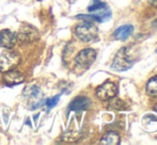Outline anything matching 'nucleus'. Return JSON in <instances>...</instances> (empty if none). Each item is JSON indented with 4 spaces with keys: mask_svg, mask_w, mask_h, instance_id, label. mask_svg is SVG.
I'll use <instances>...</instances> for the list:
<instances>
[{
    "mask_svg": "<svg viewBox=\"0 0 157 145\" xmlns=\"http://www.w3.org/2000/svg\"><path fill=\"white\" fill-rule=\"evenodd\" d=\"M134 32V27L132 25H124L119 27L118 29L114 31L113 33V37L116 39H119V41H124V39H127L130 34Z\"/></svg>",
    "mask_w": 157,
    "mask_h": 145,
    "instance_id": "obj_11",
    "label": "nucleus"
},
{
    "mask_svg": "<svg viewBox=\"0 0 157 145\" xmlns=\"http://www.w3.org/2000/svg\"><path fill=\"white\" fill-rule=\"evenodd\" d=\"M96 59V52L91 48L82 49L75 58V63L81 69H89Z\"/></svg>",
    "mask_w": 157,
    "mask_h": 145,
    "instance_id": "obj_4",
    "label": "nucleus"
},
{
    "mask_svg": "<svg viewBox=\"0 0 157 145\" xmlns=\"http://www.w3.org/2000/svg\"><path fill=\"white\" fill-rule=\"evenodd\" d=\"M59 99H60V95H57V96H54V97L49 98V99L46 100V106L48 108H54L55 106H57V104L59 102Z\"/></svg>",
    "mask_w": 157,
    "mask_h": 145,
    "instance_id": "obj_14",
    "label": "nucleus"
},
{
    "mask_svg": "<svg viewBox=\"0 0 157 145\" xmlns=\"http://www.w3.org/2000/svg\"><path fill=\"white\" fill-rule=\"evenodd\" d=\"M4 82H6V85L9 87H13V85H16V84H19V83L24 82L25 80V77L21 74L19 72H16V71H10V72H4Z\"/></svg>",
    "mask_w": 157,
    "mask_h": 145,
    "instance_id": "obj_10",
    "label": "nucleus"
},
{
    "mask_svg": "<svg viewBox=\"0 0 157 145\" xmlns=\"http://www.w3.org/2000/svg\"><path fill=\"white\" fill-rule=\"evenodd\" d=\"M118 93V87L112 82H105L97 87L96 96L101 100H109L113 98Z\"/></svg>",
    "mask_w": 157,
    "mask_h": 145,
    "instance_id": "obj_6",
    "label": "nucleus"
},
{
    "mask_svg": "<svg viewBox=\"0 0 157 145\" xmlns=\"http://www.w3.org/2000/svg\"><path fill=\"white\" fill-rule=\"evenodd\" d=\"M21 57L13 51H4L0 56V72H6L13 71L16 69V66L19 64Z\"/></svg>",
    "mask_w": 157,
    "mask_h": 145,
    "instance_id": "obj_3",
    "label": "nucleus"
},
{
    "mask_svg": "<svg viewBox=\"0 0 157 145\" xmlns=\"http://www.w3.org/2000/svg\"><path fill=\"white\" fill-rule=\"evenodd\" d=\"M91 14L89 15H77L76 18L83 19V20H89V21H98V23H103L110 18L111 16V12H110L109 8L107 6H104L98 10H95L90 12Z\"/></svg>",
    "mask_w": 157,
    "mask_h": 145,
    "instance_id": "obj_5",
    "label": "nucleus"
},
{
    "mask_svg": "<svg viewBox=\"0 0 157 145\" xmlns=\"http://www.w3.org/2000/svg\"><path fill=\"white\" fill-rule=\"evenodd\" d=\"M91 106V100L86 96H77L74 100H72V102L70 104V111H83L87 110L89 107Z\"/></svg>",
    "mask_w": 157,
    "mask_h": 145,
    "instance_id": "obj_9",
    "label": "nucleus"
},
{
    "mask_svg": "<svg viewBox=\"0 0 157 145\" xmlns=\"http://www.w3.org/2000/svg\"><path fill=\"white\" fill-rule=\"evenodd\" d=\"M17 39L25 42V43L26 42L29 43V42H33L39 39V32H37V30L35 29L34 27H32V26L25 25L19 30L18 34H17Z\"/></svg>",
    "mask_w": 157,
    "mask_h": 145,
    "instance_id": "obj_8",
    "label": "nucleus"
},
{
    "mask_svg": "<svg viewBox=\"0 0 157 145\" xmlns=\"http://www.w3.org/2000/svg\"><path fill=\"white\" fill-rule=\"evenodd\" d=\"M147 93L152 97H157V76L150 79L147 84Z\"/></svg>",
    "mask_w": 157,
    "mask_h": 145,
    "instance_id": "obj_13",
    "label": "nucleus"
},
{
    "mask_svg": "<svg viewBox=\"0 0 157 145\" xmlns=\"http://www.w3.org/2000/svg\"><path fill=\"white\" fill-rule=\"evenodd\" d=\"M75 35L85 43H93L98 39V29L93 23L83 20L75 27Z\"/></svg>",
    "mask_w": 157,
    "mask_h": 145,
    "instance_id": "obj_1",
    "label": "nucleus"
},
{
    "mask_svg": "<svg viewBox=\"0 0 157 145\" xmlns=\"http://www.w3.org/2000/svg\"><path fill=\"white\" fill-rule=\"evenodd\" d=\"M17 42V34L10 29H4L0 31V46L11 49Z\"/></svg>",
    "mask_w": 157,
    "mask_h": 145,
    "instance_id": "obj_7",
    "label": "nucleus"
},
{
    "mask_svg": "<svg viewBox=\"0 0 157 145\" xmlns=\"http://www.w3.org/2000/svg\"><path fill=\"white\" fill-rule=\"evenodd\" d=\"M135 64V60L132 58L130 48H121L116 54L112 62V69L118 72H125Z\"/></svg>",
    "mask_w": 157,
    "mask_h": 145,
    "instance_id": "obj_2",
    "label": "nucleus"
},
{
    "mask_svg": "<svg viewBox=\"0 0 157 145\" xmlns=\"http://www.w3.org/2000/svg\"><path fill=\"white\" fill-rule=\"evenodd\" d=\"M101 144H106V145H117L120 144V137L117 132H108L101 138Z\"/></svg>",
    "mask_w": 157,
    "mask_h": 145,
    "instance_id": "obj_12",
    "label": "nucleus"
}]
</instances>
